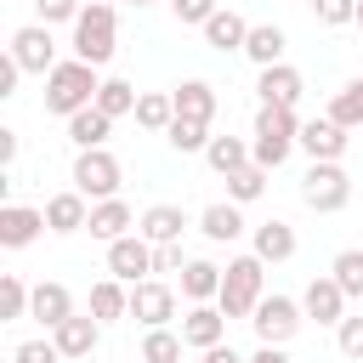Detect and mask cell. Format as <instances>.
Masks as SVG:
<instances>
[{
    "label": "cell",
    "instance_id": "cell-1",
    "mask_svg": "<svg viewBox=\"0 0 363 363\" xmlns=\"http://www.w3.org/2000/svg\"><path fill=\"white\" fill-rule=\"evenodd\" d=\"M96 91H102L96 68H91V62H79V57H68V62H57V68L45 74V113L74 119L79 108H91V102H96Z\"/></svg>",
    "mask_w": 363,
    "mask_h": 363
},
{
    "label": "cell",
    "instance_id": "cell-2",
    "mask_svg": "<svg viewBox=\"0 0 363 363\" xmlns=\"http://www.w3.org/2000/svg\"><path fill=\"white\" fill-rule=\"evenodd\" d=\"M250 136H255V142H250V159H255L261 170H278V164L301 147V119H295V108H261Z\"/></svg>",
    "mask_w": 363,
    "mask_h": 363
},
{
    "label": "cell",
    "instance_id": "cell-3",
    "mask_svg": "<svg viewBox=\"0 0 363 363\" xmlns=\"http://www.w3.org/2000/svg\"><path fill=\"white\" fill-rule=\"evenodd\" d=\"M261 295H267V261L261 255H233L227 278H221V295H216L221 318H255Z\"/></svg>",
    "mask_w": 363,
    "mask_h": 363
},
{
    "label": "cell",
    "instance_id": "cell-4",
    "mask_svg": "<svg viewBox=\"0 0 363 363\" xmlns=\"http://www.w3.org/2000/svg\"><path fill=\"white\" fill-rule=\"evenodd\" d=\"M113 34H119L113 6L91 0V6L79 11V23H74V57H79V62H91V68H102V62L113 57Z\"/></svg>",
    "mask_w": 363,
    "mask_h": 363
},
{
    "label": "cell",
    "instance_id": "cell-5",
    "mask_svg": "<svg viewBox=\"0 0 363 363\" xmlns=\"http://www.w3.org/2000/svg\"><path fill=\"white\" fill-rule=\"evenodd\" d=\"M119 182H125V164H119L108 147H91V153L74 159V193H85L91 204L119 199Z\"/></svg>",
    "mask_w": 363,
    "mask_h": 363
},
{
    "label": "cell",
    "instance_id": "cell-6",
    "mask_svg": "<svg viewBox=\"0 0 363 363\" xmlns=\"http://www.w3.org/2000/svg\"><path fill=\"white\" fill-rule=\"evenodd\" d=\"M301 199H306V210L335 216V210L352 204V176H346L340 164H312V170L301 176Z\"/></svg>",
    "mask_w": 363,
    "mask_h": 363
},
{
    "label": "cell",
    "instance_id": "cell-7",
    "mask_svg": "<svg viewBox=\"0 0 363 363\" xmlns=\"http://www.w3.org/2000/svg\"><path fill=\"white\" fill-rule=\"evenodd\" d=\"M250 323H255V340L261 346H284V340H295V329L306 323V312L289 295H261V306H255Z\"/></svg>",
    "mask_w": 363,
    "mask_h": 363
},
{
    "label": "cell",
    "instance_id": "cell-8",
    "mask_svg": "<svg viewBox=\"0 0 363 363\" xmlns=\"http://www.w3.org/2000/svg\"><path fill=\"white\" fill-rule=\"evenodd\" d=\"M130 318H136L142 329H170V318H176V289H170L164 278L130 284Z\"/></svg>",
    "mask_w": 363,
    "mask_h": 363
},
{
    "label": "cell",
    "instance_id": "cell-9",
    "mask_svg": "<svg viewBox=\"0 0 363 363\" xmlns=\"http://www.w3.org/2000/svg\"><path fill=\"white\" fill-rule=\"evenodd\" d=\"M11 57H17L23 74H51V68H57V40H51V28H45V23L17 28V34H11Z\"/></svg>",
    "mask_w": 363,
    "mask_h": 363
},
{
    "label": "cell",
    "instance_id": "cell-10",
    "mask_svg": "<svg viewBox=\"0 0 363 363\" xmlns=\"http://www.w3.org/2000/svg\"><path fill=\"white\" fill-rule=\"evenodd\" d=\"M346 142H352V136H346V125H335L329 113H323V119H306V125H301V153H306L312 164H340Z\"/></svg>",
    "mask_w": 363,
    "mask_h": 363
},
{
    "label": "cell",
    "instance_id": "cell-11",
    "mask_svg": "<svg viewBox=\"0 0 363 363\" xmlns=\"http://www.w3.org/2000/svg\"><path fill=\"white\" fill-rule=\"evenodd\" d=\"M108 272H113L119 284H142V278L153 272V244H147L142 233H125L119 244H108Z\"/></svg>",
    "mask_w": 363,
    "mask_h": 363
},
{
    "label": "cell",
    "instance_id": "cell-12",
    "mask_svg": "<svg viewBox=\"0 0 363 363\" xmlns=\"http://www.w3.org/2000/svg\"><path fill=\"white\" fill-rule=\"evenodd\" d=\"M301 312H306L312 323H323V329H340V318H346V289H340V284L323 272V278H312V284H306Z\"/></svg>",
    "mask_w": 363,
    "mask_h": 363
},
{
    "label": "cell",
    "instance_id": "cell-13",
    "mask_svg": "<svg viewBox=\"0 0 363 363\" xmlns=\"http://www.w3.org/2000/svg\"><path fill=\"white\" fill-rule=\"evenodd\" d=\"M301 91H306V79H301V68H289V62L261 68V79H255L261 108H295V102H301Z\"/></svg>",
    "mask_w": 363,
    "mask_h": 363
},
{
    "label": "cell",
    "instance_id": "cell-14",
    "mask_svg": "<svg viewBox=\"0 0 363 363\" xmlns=\"http://www.w3.org/2000/svg\"><path fill=\"white\" fill-rule=\"evenodd\" d=\"M40 233H51L45 227V210H34V204H6L0 210V244L6 250H28Z\"/></svg>",
    "mask_w": 363,
    "mask_h": 363
},
{
    "label": "cell",
    "instance_id": "cell-15",
    "mask_svg": "<svg viewBox=\"0 0 363 363\" xmlns=\"http://www.w3.org/2000/svg\"><path fill=\"white\" fill-rule=\"evenodd\" d=\"M45 227L62 233V238H68V233H85V227H91V204H85V193L68 187V193L45 199Z\"/></svg>",
    "mask_w": 363,
    "mask_h": 363
},
{
    "label": "cell",
    "instance_id": "cell-16",
    "mask_svg": "<svg viewBox=\"0 0 363 363\" xmlns=\"http://www.w3.org/2000/svg\"><path fill=\"white\" fill-rule=\"evenodd\" d=\"M182 340L187 346H199V352H210V346H221L227 340V318H221V306H193L187 318H182Z\"/></svg>",
    "mask_w": 363,
    "mask_h": 363
},
{
    "label": "cell",
    "instance_id": "cell-17",
    "mask_svg": "<svg viewBox=\"0 0 363 363\" xmlns=\"http://www.w3.org/2000/svg\"><path fill=\"white\" fill-rule=\"evenodd\" d=\"M51 340H57V352H62V357H91V352H96V340H102V323H96L91 312H85V318L74 312L68 323H57V329H51Z\"/></svg>",
    "mask_w": 363,
    "mask_h": 363
},
{
    "label": "cell",
    "instance_id": "cell-18",
    "mask_svg": "<svg viewBox=\"0 0 363 363\" xmlns=\"http://www.w3.org/2000/svg\"><path fill=\"white\" fill-rule=\"evenodd\" d=\"M170 102H176V119H199V125L216 119V85L210 79H182L170 91Z\"/></svg>",
    "mask_w": 363,
    "mask_h": 363
},
{
    "label": "cell",
    "instance_id": "cell-19",
    "mask_svg": "<svg viewBox=\"0 0 363 363\" xmlns=\"http://www.w3.org/2000/svg\"><path fill=\"white\" fill-rule=\"evenodd\" d=\"M136 227V216H130V204L125 199H102V204H91V238H102V244H119L125 233Z\"/></svg>",
    "mask_w": 363,
    "mask_h": 363
},
{
    "label": "cell",
    "instance_id": "cell-20",
    "mask_svg": "<svg viewBox=\"0 0 363 363\" xmlns=\"http://www.w3.org/2000/svg\"><path fill=\"white\" fill-rule=\"evenodd\" d=\"M136 233H142L147 244H182L187 216H182L176 204H147V210H142V221H136Z\"/></svg>",
    "mask_w": 363,
    "mask_h": 363
},
{
    "label": "cell",
    "instance_id": "cell-21",
    "mask_svg": "<svg viewBox=\"0 0 363 363\" xmlns=\"http://www.w3.org/2000/svg\"><path fill=\"white\" fill-rule=\"evenodd\" d=\"M284 51H289V34H284L278 23H255V28H250V40H244V57H250L255 68H278V62H284Z\"/></svg>",
    "mask_w": 363,
    "mask_h": 363
},
{
    "label": "cell",
    "instance_id": "cell-22",
    "mask_svg": "<svg viewBox=\"0 0 363 363\" xmlns=\"http://www.w3.org/2000/svg\"><path fill=\"white\" fill-rule=\"evenodd\" d=\"M28 318H40L45 329H57V323H68V318H74V295H68V284H34V301H28Z\"/></svg>",
    "mask_w": 363,
    "mask_h": 363
},
{
    "label": "cell",
    "instance_id": "cell-23",
    "mask_svg": "<svg viewBox=\"0 0 363 363\" xmlns=\"http://www.w3.org/2000/svg\"><path fill=\"white\" fill-rule=\"evenodd\" d=\"M244 40H250V23H244L238 11H227V6L204 23V45L221 51V57H227V51H244Z\"/></svg>",
    "mask_w": 363,
    "mask_h": 363
},
{
    "label": "cell",
    "instance_id": "cell-24",
    "mask_svg": "<svg viewBox=\"0 0 363 363\" xmlns=\"http://www.w3.org/2000/svg\"><path fill=\"white\" fill-rule=\"evenodd\" d=\"M108 130H113V119L91 102V108H79L74 119H68V142L79 147V153H91V147H108Z\"/></svg>",
    "mask_w": 363,
    "mask_h": 363
},
{
    "label": "cell",
    "instance_id": "cell-25",
    "mask_svg": "<svg viewBox=\"0 0 363 363\" xmlns=\"http://www.w3.org/2000/svg\"><path fill=\"white\" fill-rule=\"evenodd\" d=\"M221 278H227V267H216V261H187V267H182V295H187L193 306H204V301L221 295Z\"/></svg>",
    "mask_w": 363,
    "mask_h": 363
},
{
    "label": "cell",
    "instance_id": "cell-26",
    "mask_svg": "<svg viewBox=\"0 0 363 363\" xmlns=\"http://www.w3.org/2000/svg\"><path fill=\"white\" fill-rule=\"evenodd\" d=\"M250 255H261V261H289V255H295V227H289V221H278V216H272V221H261V227H255V250H250Z\"/></svg>",
    "mask_w": 363,
    "mask_h": 363
},
{
    "label": "cell",
    "instance_id": "cell-27",
    "mask_svg": "<svg viewBox=\"0 0 363 363\" xmlns=\"http://www.w3.org/2000/svg\"><path fill=\"white\" fill-rule=\"evenodd\" d=\"M91 318H96V323L130 318V289H125L119 278H102V284H91Z\"/></svg>",
    "mask_w": 363,
    "mask_h": 363
},
{
    "label": "cell",
    "instance_id": "cell-28",
    "mask_svg": "<svg viewBox=\"0 0 363 363\" xmlns=\"http://www.w3.org/2000/svg\"><path fill=\"white\" fill-rule=\"evenodd\" d=\"M199 233L210 238V244H233L238 233H244V216H238V204L227 199V204H210L204 216H199Z\"/></svg>",
    "mask_w": 363,
    "mask_h": 363
},
{
    "label": "cell",
    "instance_id": "cell-29",
    "mask_svg": "<svg viewBox=\"0 0 363 363\" xmlns=\"http://www.w3.org/2000/svg\"><path fill=\"white\" fill-rule=\"evenodd\" d=\"M204 159H210V170H216V176H233V170L255 164V159H250V142H238V136H210Z\"/></svg>",
    "mask_w": 363,
    "mask_h": 363
},
{
    "label": "cell",
    "instance_id": "cell-30",
    "mask_svg": "<svg viewBox=\"0 0 363 363\" xmlns=\"http://www.w3.org/2000/svg\"><path fill=\"white\" fill-rule=\"evenodd\" d=\"M329 119H335V125H346V130H357V125H363V74H357V79H346V85L335 91Z\"/></svg>",
    "mask_w": 363,
    "mask_h": 363
},
{
    "label": "cell",
    "instance_id": "cell-31",
    "mask_svg": "<svg viewBox=\"0 0 363 363\" xmlns=\"http://www.w3.org/2000/svg\"><path fill=\"white\" fill-rule=\"evenodd\" d=\"M136 125H142V130H170V125H176V102H170V91H147V96L136 102Z\"/></svg>",
    "mask_w": 363,
    "mask_h": 363
},
{
    "label": "cell",
    "instance_id": "cell-32",
    "mask_svg": "<svg viewBox=\"0 0 363 363\" xmlns=\"http://www.w3.org/2000/svg\"><path fill=\"white\" fill-rule=\"evenodd\" d=\"M329 278L346 289V301H363V250H340L329 261Z\"/></svg>",
    "mask_w": 363,
    "mask_h": 363
},
{
    "label": "cell",
    "instance_id": "cell-33",
    "mask_svg": "<svg viewBox=\"0 0 363 363\" xmlns=\"http://www.w3.org/2000/svg\"><path fill=\"white\" fill-rule=\"evenodd\" d=\"M136 85L130 79H102V91H96V108L108 113V119H119V113H136Z\"/></svg>",
    "mask_w": 363,
    "mask_h": 363
},
{
    "label": "cell",
    "instance_id": "cell-34",
    "mask_svg": "<svg viewBox=\"0 0 363 363\" xmlns=\"http://www.w3.org/2000/svg\"><path fill=\"white\" fill-rule=\"evenodd\" d=\"M182 335L176 329H147L142 335V363H182Z\"/></svg>",
    "mask_w": 363,
    "mask_h": 363
},
{
    "label": "cell",
    "instance_id": "cell-35",
    "mask_svg": "<svg viewBox=\"0 0 363 363\" xmlns=\"http://www.w3.org/2000/svg\"><path fill=\"white\" fill-rule=\"evenodd\" d=\"M261 193H267V170H261V164H244V170L227 176V199H233V204H255Z\"/></svg>",
    "mask_w": 363,
    "mask_h": 363
},
{
    "label": "cell",
    "instance_id": "cell-36",
    "mask_svg": "<svg viewBox=\"0 0 363 363\" xmlns=\"http://www.w3.org/2000/svg\"><path fill=\"white\" fill-rule=\"evenodd\" d=\"M28 301H34V289H28L17 272H6V278H0V323H11V318H28Z\"/></svg>",
    "mask_w": 363,
    "mask_h": 363
},
{
    "label": "cell",
    "instance_id": "cell-37",
    "mask_svg": "<svg viewBox=\"0 0 363 363\" xmlns=\"http://www.w3.org/2000/svg\"><path fill=\"white\" fill-rule=\"evenodd\" d=\"M164 142H170L176 153H204V147H210V125H199V119H176V125L164 130Z\"/></svg>",
    "mask_w": 363,
    "mask_h": 363
},
{
    "label": "cell",
    "instance_id": "cell-38",
    "mask_svg": "<svg viewBox=\"0 0 363 363\" xmlns=\"http://www.w3.org/2000/svg\"><path fill=\"white\" fill-rule=\"evenodd\" d=\"M318 23L323 28H340V23H357V0H312Z\"/></svg>",
    "mask_w": 363,
    "mask_h": 363
},
{
    "label": "cell",
    "instance_id": "cell-39",
    "mask_svg": "<svg viewBox=\"0 0 363 363\" xmlns=\"http://www.w3.org/2000/svg\"><path fill=\"white\" fill-rule=\"evenodd\" d=\"M34 11H40V23H45V28H51V23H79L85 0H34Z\"/></svg>",
    "mask_w": 363,
    "mask_h": 363
},
{
    "label": "cell",
    "instance_id": "cell-40",
    "mask_svg": "<svg viewBox=\"0 0 363 363\" xmlns=\"http://www.w3.org/2000/svg\"><path fill=\"white\" fill-rule=\"evenodd\" d=\"M170 11H176V23H193V28H204L221 6L216 0H170Z\"/></svg>",
    "mask_w": 363,
    "mask_h": 363
},
{
    "label": "cell",
    "instance_id": "cell-41",
    "mask_svg": "<svg viewBox=\"0 0 363 363\" xmlns=\"http://www.w3.org/2000/svg\"><path fill=\"white\" fill-rule=\"evenodd\" d=\"M11 363H62V352H57V340H23L11 352Z\"/></svg>",
    "mask_w": 363,
    "mask_h": 363
},
{
    "label": "cell",
    "instance_id": "cell-42",
    "mask_svg": "<svg viewBox=\"0 0 363 363\" xmlns=\"http://www.w3.org/2000/svg\"><path fill=\"white\" fill-rule=\"evenodd\" d=\"M335 340H340V352H346L352 363H363V318H340Z\"/></svg>",
    "mask_w": 363,
    "mask_h": 363
},
{
    "label": "cell",
    "instance_id": "cell-43",
    "mask_svg": "<svg viewBox=\"0 0 363 363\" xmlns=\"http://www.w3.org/2000/svg\"><path fill=\"white\" fill-rule=\"evenodd\" d=\"M182 244H153V272H182Z\"/></svg>",
    "mask_w": 363,
    "mask_h": 363
},
{
    "label": "cell",
    "instance_id": "cell-44",
    "mask_svg": "<svg viewBox=\"0 0 363 363\" xmlns=\"http://www.w3.org/2000/svg\"><path fill=\"white\" fill-rule=\"evenodd\" d=\"M17 74H23V68H17V57L6 51V62H0V96H17Z\"/></svg>",
    "mask_w": 363,
    "mask_h": 363
},
{
    "label": "cell",
    "instance_id": "cell-45",
    "mask_svg": "<svg viewBox=\"0 0 363 363\" xmlns=\"http://www.w3.org/2000/svg\"><path fill=\"white\" fill-rule=\"evenodd\" d=\"M199 363H250V357H238V352H233V346L221 340V346H210V352H199Z\"/></svg>",
    "mask_w": 363,
    "mask_h": 363
},
{
    "label": "cell",
    "instance_id": "cell-46",
    "mask_svg": "<svg viewBox=\"0 0 363 363\" xmlns=\"http://www.w3.org/2000/svg\"><path fill=\"white\" fill-rule=\"evenodd\" d=\"M17 159V130H0V164Z\"/></svg>",
    "mask_w": 363,
    "mask_h": 363
},
{
    "label": "cell",
    "instance_id": "cell-47",
    "mask_svg": "<svg viewBox=\"0 0 363 363\" xmlns=\"http://www.w3.org/2000/svg\"><path fill=\"white\" fill-rule=\"evenodd\" d=\"M250 363H289V352H284V346H261Z\"/></svg>",
    "mask_w": 363,
    "mask_h": 363
},
{
    "label": "cell",
    "instance_id": "cell-48",
    "mask_svg": "<svg viewBox=\"0 0 363 363\" xmlns=\"http://www.w3.org/2000/svg\"><path fill=\"white\" fill-rule=\"evenodd\" d=\"M357 28H363V0H357Z\"/></svg>",
    "mask_w": 363,
    "mask_h": 363
},
{
    "label": "cell",
    "instance_id": "cell-49",
    "mask_svg": "<svg viewBox=\"0 0 363 363\" xmlns=\"http://www.w3.org/2000/svg\"><path fill=\"white\" fill-rule=\"evenodd\" d=\"M136 6H153V0H136Z\"/></svg>",
    "mask_w": 363,
    "mask_h": 363
},
{
    "label": "cell",
    "instance_id": "cell-50",
    "mask_svg": "<svg viewBox=\"0 0 363 363\" xmlns=\"http://www.w3.org/2000/svg\"><path fill=\"white\" fill-rule=\"evenodd\" d=\"M102 6H113V0H102Z\"/></svg>",
    "mask_w": 363,
    "mask_h": 363
},
{
    "label": "cell",
    "instance_id": "cell-51",
    "mask_svg": "<svg viewBox=\"0 0 363 363\" xmlns=\"http://www.w3.org/2000/svg\"><path fill=\"white\" fill-rule=\"evenodd\" d=\"M306 6H312V0H306Z\"/></svg>",
    "mask_w": 363,
    "mask_h": 363
}]
</instances>
